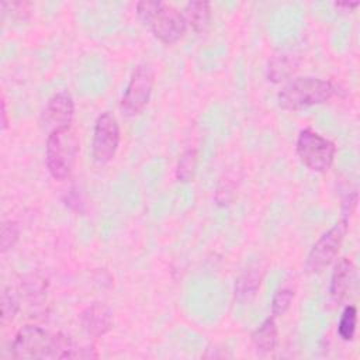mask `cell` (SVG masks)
<instances>
[{"mask_svg": "<svg viewBox=\"0 0 360 360\" xmlns=\"http://www.w3.org/2000/svg\"><path fill=\"white\" fill-rule=\"evenodd\" d=\"M80 323L89 336H104L112 326V312L105 304L93 302L82 311Z\"/></svg>", "mask_w": 360, "mask_h": 360, "instance_id": "obj_10", "label": "cell"}, {"mask_svg": "<svg viewBox=\"0 0 360 360\" xmlns=\"http://www.w3.org/2000/svg\"><path fill=\"white\" fill-rule=\"evenodd\" d=\"M336 93V86L319 77H295L288 80L278 93V104L284 110L297 111L329 101Z\"/></svg>", "mask_w": 360, "mask_h": 360, "instance_id": "obj_1", "label": "cell"}, {"mask_svg": "<svg viewBox=\"0 0 360 360\" xmlns=\"http://www.w3.org/2000/svg\"><path fill=\"white\" fill-rule=\"evenodd\" d=\"M7 112H6V101H4V98L1 100V128L3 129H6V127H7Z\"/></svg>", "mask_w": 360, "mask_h": 360, "instance_id": "obj_24", "label": "cell"}, {"mask_svg": "<svg viewBox=\"0 0 360 360\" xmlns=\"http://www.w3.org/2000/svg\"><path fill=\"white\" fill-rule=\"evenodd\" d=\"M18 240V226L14 221H4L1 225V236H0V248L1 253L13 249Z\"/></svg>", "mask_w": 360, "mask_h": 360, "instance_id": "obj_20", "label": "cell"}, {"mask_svg": "<svg viewBox=\"0 0 360 360\" xmlns=\"http://www.w3.org/2000/svg\"><path fill=\"white\" fill-rule=\"evenodd\" d=\"M356 325H357V309L354 305H347L343 309L339 325H338L339 336L346 342L353 340L356 333Z\"/></svg>", "mask_w": 360, "mask_h": 360, "instance_id": "obj_17", "label": "cell"}, {"mask_svg": "<svg viewBox=\"0 0 360 360\" xmlns=\"http://www.w3.org/2000/svg\"><path fill=\"white\" fill-rule=\"evenodd\" d=\"M359 4H360L359 1H336V3H333V6L336 8H340V10H345V11H352Z\"/></svg>", "mask_w": 360, "mask_h": 360, "instance_id": "obj_23", "label": "cell"}, {"mask_svg": "<svg viewBox=\"0 0 360 360\" xmlns=\"http://www.w3.org/2000/svg\"><path fill=\"white\" fill-rule=\"evenodd\" d=\"M294 294L295 292L291 287H281L280 290L276 291L271 301V315L274 318L284 315L290 309L294 300Z\"/></svg>", "mask_w": 360, "mask_h": 360, "instance_id": "obj_19", "label": "cell"}, {"mask_svg": "<svg viewBox=\"0 0 360 360\" xmlns=\"http://www.w3.org/2000/svg\"><path fill=\"white\" fill-rule=\"evenodd\" d=\"M21 285H22V288L25 291V295L30 301L39 302L46 295V283H45V280L35 276V274L27 276Z\"/></svg>", "mask_w": 360, "mask_h": 360, "instance_id": "obj_18", "label": "cell"}, {"mask_svg": "<svg viewBox=\"0 0 360 360\" xmlns=\"http://www.w3.org/2000/svg\"><path fill=\"white\" fill-rule=\"evenodd\" d=\"M148 25L150 27L153 35L160 42L167 45L177 42L184 35L187 28L183 13L166 3H162L160 8L156 11Z\"/></svg>", "mask_w": 360, "mask_h": 360, "instance_id": "obj_8", "label": "cell"}, {"mask_svg": "<svg viewBox=\"0 0 360 360\" xmlns=\"http://www.w3.org/2000/svg\"><path fill=\"white\" fill-rule=\"evenodd\" d=\"M17 359H53V335L37 325L22 326L11 345Z\"/></svg>", "mask_w": 360, "mask_h": 360, "instance_id": "obj_4", "label": "cell"}, {"mask_svg": "<svg viewBox=\"0 0 360 360\" xmlns=\"http://www.w3.org/2000/svg\"><path fill=\"white\" fill-rule=\"evenodd\" d=\"M120 145V125L117 118L105 111L101 112L93 129V142H91V152L93 158L97 163L104 165L108 163L117 153Z\"/></svg>", "mask_w": 360, "mask_h": 360, "instance_id": "obj_7", "label": "cell"}, {"mask_svg": "<svg viewBox=\"0 0 360 360\" xmlns=\"http://www.w3.org/2000/svg\"><path fill=\"white\" fill-rule=\"evenodd\" d=\"M297 66H298V60L292 55L281 53L278 56H274L270 60L269 69H267L269 80H271L274 83L283 82V80L288 79L297 70Z\"/></svg>", "mask_w": 360, "mask_h": 360, "instance_id": "obj_14", "label": "cell"}, {"mask_svg": "<svg viewBox=\"0 0 360 360\" xmlns=\"http://www.w3.org/2000/svg\"><path fill=\"white\" fill-rule=\"evenodd\" d=\"M260 271L257 269L245 270L235 284V295L239 301H249L255 297L260 287Z\"/></svg>", "mask_w": 360, "mask_h": 360, "instance_id": "obj_15", "label": "cell"}, {"mask_svg": "<svg viewBox=\"0 0 360 360\" xmlns=\"http://www.w3.org/2000/svg\"><path fill=\"white\" fill-rule=\"evenodd\" d=\"M163 1H139L136 4V14L143 24H149Z\"/></svg>", "mask_w": 360, "mask_h": 360, "instance_id": "obj_22", "label": "cell"}, {"mask_svg": "<svg viewBox=\"0 0 360 360\" xmlns=\"http://www.w3.org/2000/svg\"><path fill=\"white\" fill-rule=\"evenodd\" d=\"M75 115V101L69 91L62 90L55 93L44 110L45 127L52 131L69 129Z\"/></svg>", "mask_w": 360, "mask_h": 360, "instance_id": "obj_9", "label": "cell"}, {"mask_svg": "<svg viewBox=\"0 0 360 360\" xmlns=\"http://www.w3.org/2000/svg\"><path fill=\"white\" fill-rule=\"evenodd\" d=\"M356 277V266L349 259H340L333 269L330 277L329 292L332 298L340 302L349 292Z\"/></svg>", "mask_w": 360, "mask_h": 360, "instance_id": "obj_11", "label": "cell"}, {"mask_svg": "<svg viewBox=\"0 0 360 360\" xmlns=\"http://www.w3.org/2000/svg\"><path fill=\"white\" fill-rule=\"evenodd\" d=\"M197 169V150L193 148L186 149L176 166V179L181 183H188L193 180Z\"/></svg>", "mask_w": 360, "mask_h": 360, "instance_id": "obj_16", "label": "cell"}, {"mask_svg": "<svg viewBox=\"0 0 360 360\" xmlns=\"http://www.w3.org/2000/svg\"><path fill=\"white\" fill-rule=\"evenodd\" d=\"M183 17L187 27L193 28L195 32H202L210 21L211 8L208 1H190L183 10Z\"/></svg>", "mask_w": 360, "mask_h": 360, "instance_id": "obj_13", "label": "cell"}, {"mask_svg": "<svg viewBox=\"0 0 360 360\" xmlns=\"http://www.w3.org/2000/svg\"><path fill=\"white\" fill-rule=\"evenodd\" d=\"M155 83V75L149 65H138L125 87L121 98V108L127 115L141 112L149 103Z\"/></svg>", "mask_w": 360, "mask_h": 360, "instance_id": "obj_5", "label": "cell"}, {"mask_svg": "<svg viewBox=\"0 0 360 360\" xmlns=\"http://www.w3.org/2000/svg\"><path fill=\"white\" fill-rule=\"evenodd\" d=\"M336 153L335 143L312 128H304L297 138V155L312 172H328Z\"/></svg>", "mask_w": 360, "mask_h": 360, "instance_id": "obj_3", "label": "cell"}, {"mask_svg": "<svg viewBox=\"0 0 360 360\" xmlns=\"http://www.w3.org/2000/svg\"><path fill=\"white\" fill-rule=\"evenodd\" d=\"M45 149L49 174L58 181L69 179L77 153V139L70 128L49 132Z\"/></svg>", "mask_w": 360, "mask_h": 360, "instance_id": "obj_2", "label": "cell"}, {"mask_svg": "<svg viewBox=\"0 0 360 360\" xmlns=\"http://www.w3.org/2000/svg\"><path fill=\"white\" fill-rule=\"evenodd\" d=\"M17 311H18L17 295L10 288H4L1 294V321L6 322L13 319Z\"/></svg>", "mask_w": 360, "mask_h": 360, "instance_id": "obj_21", "label": "cell"}, {"mask_svg": "<svg viewBox=\"0 0 360 360\" xmlns=\"http://www.w3.org/2000/svg\"><path fill=\"white\" fill-rule=\"evenodd\" d=\"M278 340V330L274 322V316L266 318L259 328L252 333V343L260 353H270L276 349Z\"/></svg>", "mask_w": 360, "mask_h": 360, "instance_id": "obj_12", "label": "cell"}, {"mask_svg": "<svg viewBox=\"0 0 360 360\" xmlns=\"http://www.w3.org/2000/svg\"><path fill=\"white\" fill-rule=\"evenodd\" d=\"M346 229L347 218H343L314 243L305 260V269L308 273H316L333 262L343 242Z\"/></svg>", "mask_w": 360, "mask_h": 360, "instance_id": "obj_6", "label": "cell"}]
</instances>
